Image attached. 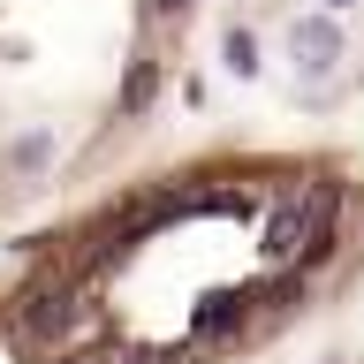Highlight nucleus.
<instances>
[{"instance_id": "1", "label": "nucleus", "mask_w": 364, "mask_h": 364, "mask_svg": "<svg viewBox=\"0 0 364 364\" xmlns=\"http://www.w3.org/2000/svg\"><path fill=\"white\" fill-rule=\"evenodd\" d=\"M364 296V144L136 152L16 228L0 364H266Z\"/></svg>"}, {"instance_id": "2", "label": "nucleus", "mask_w": 364, "mask_h": 364, "mask_svg": "<svg viewBox=\"0 0 364 364\" xmlns=\"http://www.w3.org/2000/svg\"><path fill=\"white\" fill-rule=\"evenodd\" d=\"M220 0H0V228L144 152Z\"/></svg>"}]
</instances>
